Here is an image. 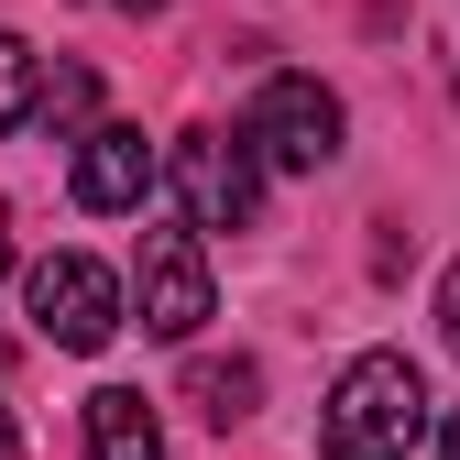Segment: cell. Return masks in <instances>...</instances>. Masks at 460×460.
<instances>
[{
    "instance_id": "cell-1",
    "label": "cell",
    "mask_w": 460,
    "mask_h": 460,
    "mask_svg": "<svg viewBox=\"0 0 460 460\" xmlns=\"http://www.w3.org/2000/svg\"><path fill=\"white\" fill-rule=\"evenodd\" d=\"M428 428V384L406 351H362L318 406V460H406Z\"/></svg>"
},
{
    "instance_id": "cell-2",
    "label": "cell",
    "mask_w": 460,
    "mask_h": 460,
    "mask_svg": "<svg viewBox=\"0 0 460 460\" xmlns=\"http://www.w3.org/2000/svg\"><path fill=\"white\" fill-rule=\"evenodd\" d=\"M164 176H176V198H187V230H252V208H263L252 132H187L176 154H164Z\"/></svg>"
},
{
    "instance_id": "cell-3",
    "label": "cell",
    "mask_w": 460,
    "mask_h": 460,
    "mask_svg": "<svg viewBox=\"0 0 460 460\" xmlns=\"http://www.w3.org/2000/svg\"><path fill=\"white\" fill-rule=\"evenodd\" d=\"M121 318H132V296H121L110 263H88V252H44L33 263V329L55 340V351H110Z\"/></svg>"
},
{
    "instance_id": "cell-4",
    "label": "cell",
    "mask_w": 460,
    "mask_h": 460,
    "mask_svg": "<svg viewBox=\"0 0 460 460\" xmlns=\"http://www.w3.org/2000/svg\"><path fill=\"white\" fill-rule=\"evenodd\" d=\"M208 252H198V230H143V252H132V318L154 340H198L208 318Z\"/></svg>"
},
{
    "instance_id": "cell-5",
    "label": "cell",
    "mask_w": 460,
    "mask_h": 460,
    "mask_svg": "<svg viewBox=\"0 0 460 460\" xmlns=\"http://www.w3.org/2000/svg\"><path fill=\"white\" fill-rule=\"evenodd\" d=\"M252 154L263 164H285V176H318V164H340V99L318 88V77H263V99H252Z\"/></svg>"
},
{
    "instance_id": "cell-6",
    "label": "cell",
    "mask_w": 460,
    "mask_h": 460,
    "mask_svg": "<svg viewBox=\"0 0 460 460\" xmlns=\"http://www.w3.org/2000/svg\"><path fill=\"white\" fill-rule=\"evenodd\" d=\"M164 176V154L132 132V121H99V132H77V164H66V187H77V208H99V219H121V208H143V187Z\"/></svg>"
},
{
    "instance_id": "cell-7",
    "label": "cell",
    "mask_w": 460,
    "mask_h": 460,
    "mask_svg": "<svg viewBox=\"0 0 460 460\" xmlns=\"http://www.w3.org/2000/svg\"><path fill=\"white\" fill-rule=\"evenodd\" d=\"M88 460H164V428L132 384H99L88 394Z\"/></svg>"
},
{
    "instance_id": "cell-8",
    "label": "cell",
    "mask_w": 460,
    "mask_h": 460,
    "mask_svg": "<svg viewBox=\"0 0 460 460\" xmlns=\"http://www.w3.org/2000/svg\"><path fill=\"white\" fill-rule=\"evenodd\" d=\"M187 406L208 428H242L263 406V362H242V351H230V362H187Z\"/></svg>"
},
{
    "instance_id": "cell-9",
    "label": "cell",
    "mask_w": 460,
    "mask_h": 460,
    "mask_svg": "<svg viewBox=\"0 0 460 460\" xmlns=\"http://www.w3.org/2000/svg\"><path fill=\"white\" fill-rule=\"evenodd\" d=\"M44 110V77H33V44L22 33H0V132H22Z\"/></svg>"
},
{
    "instance_id": "cell-10",
    "label": "cell",
    "mask_w": 460,
    "mask_h": 460,
    "mask_svg": "<svg viewBox=\"0 0 460 460\" xmlns=\"http://www.w3.org/2000/svg\"><path fill=\"white\" fill-rule=\"evenodd\" d=\"M88 99H99L88 66H55V77H44V121H55V132H77V121H88Z\"/></svg>"
},
{
    "instance_id": "cell-11",
    "label": "cell",
    "mask_w": 460,
    "mask_h": 460,
    "mask_svg": "<svg viewBox=\"0 0 460 460\" xmlns=\"http://www.w3.org/2000/svg\"><path fill=\"white\" fill-rule=\"evenodd\" d=\"M438 318H449V351H460V263H449V285H438Z\"/></svg>"
},
{
    "instance_id": "cell-12",
    "label": "cell",
    "mask_w": 460,
    "mask_h": 460,
    "mask_svg": "<svg viewBox=\"0 0 460 460\" xmlns=\"http://www.w3.org/2000/svg\"><path fill=\"white\" fill-rule=\"evenodd\" d=\"M438 460H460V417H449V428H438Z\"/></svg>"
},
{
    "instance_id": "cell-13",
    "label": "cell",
    "mask_w": 460,
    "mask_h": 460,
    "mask_svg": "<svg viewBox=\"0 0 460 460\" xmlns=\"http://www.w3.org/2000/svg\"><path fill=\"white\" fill-rule=\"evenodd\" d=\"M110 12H164V0H110Z\"/></svg>"
},
{
    "instance_id": "cell-14",
    "label": "cell",
    "mask_w": 460,
    "mask_h": 460,
    "mask_svg": "<svg viewBox=\"0 0 460 460\" xmlns=\"http://www.w3.org/2000/svg\"><path fill=\"white\" fill-rule=\"evenodd\" d=\"M0 274H12V219H0Z\"/></svg>"
},
{
    "instance_id": "cell-15",
    "label": "cell",
    "mask_w": 460,
    "mask_h": 460,
    "mask_svg": "<svg viewBox=\"0 0 460 460\" xmlns=\"http://www.w3.org/2000/svg\"><path fill=\"white\" fill-rule=\"evenodd\" d=\"M12 449H22V438H12V417H0V460H12Z\"/></svg>"
}]
</instances>
